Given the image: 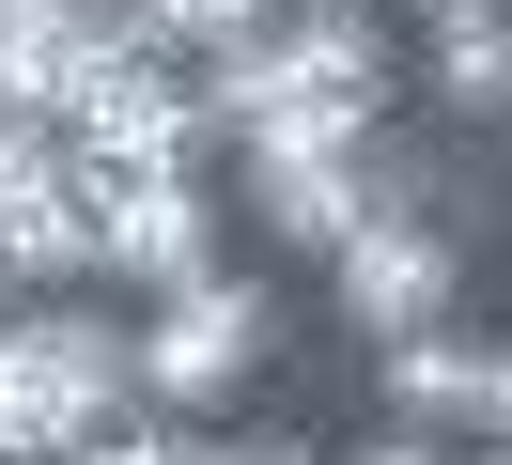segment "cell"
<instances>
[{"label": "cell", "instance_id": "3", "mask_svg": "<svg viewBox=\"0 0 512 465\" xmlns=\"http://www.w3.org/2000/svg\"><path fill=\"white\" fill-rule=\"evenodd\" d=\"M16 372L63 403V434L140 419V310H125V295H94V279H63V295H16Z\"/></svg>", "mask_w": 512, "mask_h": 465}, {"label": "cell", "instance_id": "7", "mask_svg": "<svg viewBox=\"0 0 512 465\" xmlns=\"http://www.w3.org/2000/svg\"><path fill=\"white\" fill-rule=\"evenodd\" d=\"M78 47H94V16H16V31H0V109H16V124H63Z\"/></svg>", "mask_w": 512, "mask_h": 465}, {"label": "cell", "instance_id": "5", "mask_svg": "<svg viewBox=\"0 0 512 465\" xmlns=\"http://www.w3.org/2000/svg\"><path fill=\"white\" fill-rule=\"evenodd\" d=\"M481 372H497V341H481V326H435V341H388V357H373V419L435 434V450H481Z\"/></svg>", "mask_w": 512, "mask_h": 465}, {"label": "cell", "instance_id": "16", "mask_svg": "<svg viewBox=\"0 0 512 465\" xmlns=\"http://www.w3.org/2000/svg\"><path fill=\"white\" fill-rule=\"evenodd\" d=\"M342 16H388V0H342Z\"/></svg>", "mask_w": 512, "mask_h": 465}, {"label": "cell", "instance_id": "15", "mask_svg": "<svg viewBox=\"0 0 512 465\" xmlns=\"http://www.w3.org/2000/svg\"><path fill=\"white\" fill-rule=\"evenodd\" d=\"M450 465H512V450H450Z\"/></svg>", "mask_w": 512, "mask_h": 465}, {"label": "cell", "instance_id": "12", "mask_svg": "<svg viewBox=\"0 0 512 465\" xmlns=\"http://www.w3.org/2000/svg\"><path fill=\"white\" fill-rule=\"evenodd\" d=\"M481 450H512V326H497V372H481Z\"/></svg>", "mask_w": 512, "mask_h": 465}, {"label": "cell", "instance_id": "9", "mask_svg": "<svg viewBox=\"0 0 512 465\" xmlns=\"http://www.w3.org/2000/svg\"><path fill=\"white\" fill-rule=\"evenodd\" d=\"M63 465H218V434L202 419H109V434H78Z\"/></svg>", "mask_w": 512, "mask_h": 465}, {"label": "cell", "instance_id": "13", "mask_svg": "<svg viewBox=\"0 0 512 465\" xmlns=\"http://www.w3.org/2000/svg\"><path fill=\"white\" fill-rule=\"evenodd\" d=\"M218 465H326L311 434H218Z\"/></svg>", "mask_w": 512, "mask_h": 465}, {"label": "cell", "instance_id": "14", "mask_svg": "<svg viewBox=\"0 0 512 465\" xmlns=\"http://www.w3.org/2000/svg\"><path fill=\"white\" fill-rule=\"evenodd\" d=\"M16 16H94V0H0V31H16Z\"/></svg>", "mask_w": 512, "mask_h": 465}, {"label": "cell", "instance_id": "2", "mask_svg": "<svg viewBox=\"0 0 512 465\" xmlns=\"http://www.w3.org/2000/svg\"><path fill=\"white\" fill-rule=\"evenodd\" d=\"M280 279H187V295H156L140 310V419H202L218 434V403H249V372L280 357Z\"/></svg>", "mask_w": 512, "mask_h": 465}, {"label": "cell", "instance_id": "8", "mask_svg": "<svg viewBox=\"0 0 512 465\" xmlns=\"http://www.w3.org/2000/svg\"><path fill=\"white\" fill-rule=\"evenodd\" d=\"M295 0H125V31L156 62H218V47H264V31H280Z\"/></svg>", "mask_w": 512, "mask_h": 465}, {"label": "cell", "instance_id": "1", "mask_svg": "<svg viewBox=\"0 0 512 465\" xmlns=\"http://www.w3.org/2000/svg\"><path fill=\"white\" fill-rule=\"evenodd\" d=\"M78 217H94V295H125V310L233 264V186L218 171H78Z\"/></svg>", "mask_w": 512, "mask_h": 465}, {"label": "cell", "instance_id": "10", "mask_svg": "<svg viewBox=\"0 0 512 465\" xmlns=\"http://www.w3.org/2000/svg\"><path fill=\"white\" fill-rule=\"evenodd\" d=\"M388 16H404V47H419V31H512V0H388Z\"/></svg>", "mask_w": 512, "mask_h": 465}, {"label": "cell", "instance_id": "11", "mask_svg": "<svg viewBox=\"0 0 512 465\" xmlns=\"http://www.w3.org/2000/svg\"><path fill=\"white\" fill-rule=\"evenodd\" d=\"M326 465H450V450H435V434H404V419H373L357 450H326Z\"/></svg>", "mask_w": 512, "mask_h": 465}, {"label": "cell", "instance_id": "4", "mask_svg": "<svg viewBox=\"0 0 512 465\" xmlns=\"http://www.w3.org/2000/svg\"><path fill=\"white\" fill-rule=\"evenodd\" d=\"M326 310L357 326V357H388V341H435V326H466V248H450V233H419V217H373V233L326 264Z\"/></svg>", "mask_w": 512, "mask_h": 465}, {"label": "cell", "instance_id": "6", "mask_svg": "<svg viewBox=\"0 0 512 465\" xmlns=\"http://www.w3.org/2000/svg\"><path fill=\"white\" fill-rule=\"evenodd\" d=\"M404 93L435 109V140H512V31H419Z\"/></svg>", "mask_w": 512, "mask_h": 465}]
</instances>
